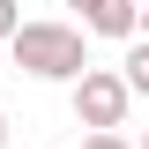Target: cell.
<instances>
[{"instance_id":"7a4b0ae2","label":"cell","mask_w":149,"mask_h":149,"mask_svg":"<svg viewBox=\"0 0 149 149\" xmlns=\"http://www.w3.org/2000/svg\"><path fill=\"white\" fill-rule=\"evenodd\" d=\"M67 90H74V119H82L90 134H119L127 127V104L134 97H127V82H119V67H82Z\"/></svg>"},{"instance_id":"52a82bcc","label":"cell","mask_w":149,"mask_h":149,"mask_svg":"<svg viewBox=\"0 0 149 149\" xmlns=\"http://www.w3.org/2000/svg\"><path fill=\"white\" fill-rule=\"evenodd\" d=\"M134 30H142V37H149V0H142V8H134Z\"/></svg>"},{"instance_id":"6da1fadb","label":"cell","mask_w":149,"mask_h":149,"mask_svg":"<svg viewBox=\"0 0 149 149\" xmlns=\"http://www.w3.org/2000/svg\"><path fill=\"white\" fill-rule=\"evenodd\" d=\"M8 52H15V67L30 82H74V74L90 67V45H82L74 22H15Z\"/></svg>"},{"instance_id":"8fae6325","label":"cell","mask_w":149,"mask_h":149,"mask_svg":"<svg viewBox=\"0 0 149 149\" xmlns=\"http://www.w3.org/2000/svg\"><path fill=\"white\" fill-rule=\"evenodd\" d=\"M134 8H142V0H134Z\"/></svg>"},{"instance_id":"5b68a950","label":"cell","mask_w":149,"mask_h":149,"mask_svg":"<svg viewBox=\"0 0 149 149\" xmlns=\"http://www.w3.org/2000/svg\"><path fill=\"white\" fill-rule=\"evenodd\" d=\"M15 22H22V8H15V0H0V45L15 37Z\"/></svg>"},{"instance_id":"30bf717a","label":"cell","mask_w":149,"mask_h":149,"mask_svg":"<svg viewBox=\"0 0 149 149\" xmlns=\"http://www.w3.org/2000/svg\"><path fill=\"white\" fill-rule=\"evenodd\" d=\"M142 149H149V127H142Z\"/></svg>"},{"instance_id":"9c48e42d","label":"cell","mask_w":149,"mask_h":149,"mask_svg":"<svg viewBox=\"0 0 149 149\" xmlns=\"http://www.w3.org/2000/svg\"><path fill=\"white\" fill-rule=\"evenodd\" d=\"M0 149H8V112H0Z\"/></svg>"},{"instance_id":"ba28073f","label":"cell","mask_w":149,"mask_h":149,"mask_svg":"<svg viewBox=\"0 0 149 149\" xmlns=\"http://www.w3.org/2000/svg\"><path fill=\"white\" fill-rule=\"evenodd\" d=\"M67 8H82V15H90V8H97V0H67Z\"/></svg>"},{"instance_id":"8992f818","label":"cell","mask_w":149,"mask_h":149,"mask_svg":"<svg viewBox=\"0 0 149 149\" xmlns=\"http://www.w3.org/2000/svg\"><path fill=\"white\" fill-rule=\"evenodd\" d=\"M82 149H127V142H119V134H90Z\"/></svg>"},{"instance_id":"3957f363","label":"cell","mask_w":149,"mask_h":149,"mask_svg":"<svg viewBox=\"0 0 149 149\" xmlns=\"http://www.w3.org/2000/svg\"><path fill=\"white\" fill-rule=\"evenodd\" d=\"M82 30H97V37H127V45H134V0H97L90 15H82Z\"/></svg>"},{"instance_id":"277c9868","label":"cell","mask_w":149,"mask_h":149,"mask_svg":"<svg viewBox=\"0 0 149 149\" xmlns=\"http://www.w3.org/2000/svg\"><path fill=\"white\" fill-rule=\"evenodd\" d=\"M119 82H127V97H149V37H142V45H127V60H119Z\"/></svg>"}]
</instances>
